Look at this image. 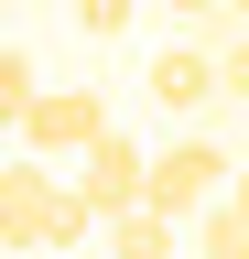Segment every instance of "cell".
Returning a JSON list of instances; mask_svg holds the SVG:
<instances>
[{
    "mask_svg": "<svg viewBox=\"0 0 249 259\" xmlns=\"http://www.w3.org/2000/svg\"><path fill=\"white\" fill-rule=\"evenodd\" d=\"M109 130V97L98 87H44L33 108H22V151H44V162H76L87 141Z\"/></svg>",
    "mask_w": 249,
    "mask_h": 259,
    "instance_id": "cell-5",
    "label": "cell"
},
{
    "mask_svg": "<svg viewBox=\"0 0 249 259\" xmlns=\"http://www.w3.org/2000/svg\"><path fill=\"white\" fill-rule=\"evenodd\" d=\"M76 194H87V205H98V216H119V205H152V151L130 141V130H98V141H87L76 151Z\"/></svg>",
    "mask_w": 249,
    "mask_h": 259,
    "instance_id": "cell-3",
    "label": "cell"
},
{
    "mask_svg": "<svg viewBox=\"0 0 249 259\" xmlns=\"http://www.w3.org/2000/svg\"><path fill=\"white\" fill-rule=\"evenodd\" d=\"M228 11H238V22H249V0H228Z\"/></svg>",
    "mask_w": 249,
    "mask_h": 259,
    "instance_id": "cell-11",
    "label": "cell"
},
{
    "mask_svg": "<svg viewBox=\"0 0 249 259\" xmlns=\"http://www.w3.org/2000/svg\"><path fill=\"white\" fill-rule=\"evenodd\" d=\"M228 259H249V238H238V248H228Z\"/></svg>",
    "mask_w": 249,
    "mask_h": 259,
    "instance_id": "cell-12",
    "label": "cell"
},
{
    "mask_svg": "<svg viewBox=\"0 0 249 259\" xmlns=\"http://www.w3.org/2000/svg\"><path fill=\"white\" fill-rule=\"evenodd\" d=\"M228 194H238V205H249V162H238V184H228Z\"/></svg>",
    "mask_w": 249,
    "mask_h": 259,
    "instance_id": "cell-10",
    "label": "cell"
},
{
    "mask_svg": "<svg viewBox=\"0 0 249 259\" xmlns=\"http://www.w3.org/2000/svg\"><path fill=\"white\" fill-rule=\"evenodd\" d=\"M33 97H44V76H33V54L11 44V54H0V119L22 130V108H33Z\"/></svg>",
    "mask_w": 249,
    "mask_h": 259,
    "instance_id": "cell-7",
    "label": "cell"
},
{
    "mask_svg": "<svg viewBox=\"0 0 249 259\" xmlns=\"http://www.w3.org/2000/svg\"><path fill=\"white\" fill-rule=\"evenodd\" d=\"M65 11H76V0H65Z\"/></svg>",
    "mask_w": 249,
    "mask_h": 259,
    "instance_id": "cell-13",
    "label": "cell"
},
{
    "mask_svg": "<svg viewBox=\"0 0 249 259\" xmlns=\"http://www.w3.org/2000/svg\"><path fill=\"white\" fill-rule=\"evenodd\" d=\"M184 248V216H163V205H119L109 216V259H173Z\"/></svg>",
    "mask_w": 249,
    "mask_h": 259,
    "instance_id": "cell-6",
    "label": "cell"
},
{
    "mask_svg": "<svg viewBox=\"0 0 249 259\" xmlns=\"http://www.w3.org/2000/svg\"><path fill=\"white\" fill-rule=\"evenodd\" d=\"M238 108H249V97H238Z\"/></svg>",
    "mask_w": 249,
    "mask_h": 259,
    "instance_id": "cell-14",
    "label": "cell"
},
{
    "mask_svg": "<svg viewBox=\"0 0 249 259\" xmlns=\"http://www.w3.org/2000/svg\"><path fill=\"white\" fill-rule=\"evenodd\" d=\"M141 97H152V108H173V119H206V97H228V65H217V44H206V32L163 44V54H152V76H141Z\"/></svg>",
    "mask_w": 249,
    "mask_h": 259,
    "instance_id": "cell-4",
    "label": "cell"
},
{
    "mask_svg": "<svg viewBox=\"0 0 249 259\" xmlns=\"http://www.w3.org/2000/svg\"><path fill=\"white\" fill-rule=\"evenodd\" d=\"M228 184H238V162H228V141H206V130H184V141H163V151H152V205H163V216H184V227H195Z\"/></svg>",
    "mask_w": 249,
    "mask_h": 259,
    "instance_id": "cell-2",
    "label": "cell"
},
{
    "mask_svg": "<svg viewBox=\"0 0 249 259\" xmlns=\"http://www.w3.org/2000/svg\"><path fill=\"white\" fill-rule=\"evenodd\" d=\"M163 11H184V22H206V11H228V0H163Z\"/></svg>",
    "mask_w": 249,
    "mask_h": 259,
    "instance_id": "cell-9",
    "label": "cell"
},
{
    "mask_svg": "<svg viewBox=\"0 0 249 259\" xmlns=\"http://www.w3.org/2000/svg\"><path fill=\"white\" fill-rule=\"evenodd\" d=\"M65 173H76V162H65ZM65 173H54L44 151H22L11 173H0V238H11V259H22V248L54 259V248H76L87 227H98V205H87Z\"/></svg>",
    "mask_w": 249,
    "mask_h": 259,
    "instance_id": "cell-1",
    "label": "cell"
},
{
    "mask_svg": "<svg viewBox=\"0 0 249 259\" xmlns=\"http://www.w3.org/2000/svg\"><path fill=\"white\" fill-rule=\"evenodd\" d=\"M130 22H141V0H76V32H87V44H119Z\"/></svg>",
    "mask_w": 249,
    "mask_h": 259,
    "instance_id": "cell-8",
    "label": "cell"
}]
</instances>
